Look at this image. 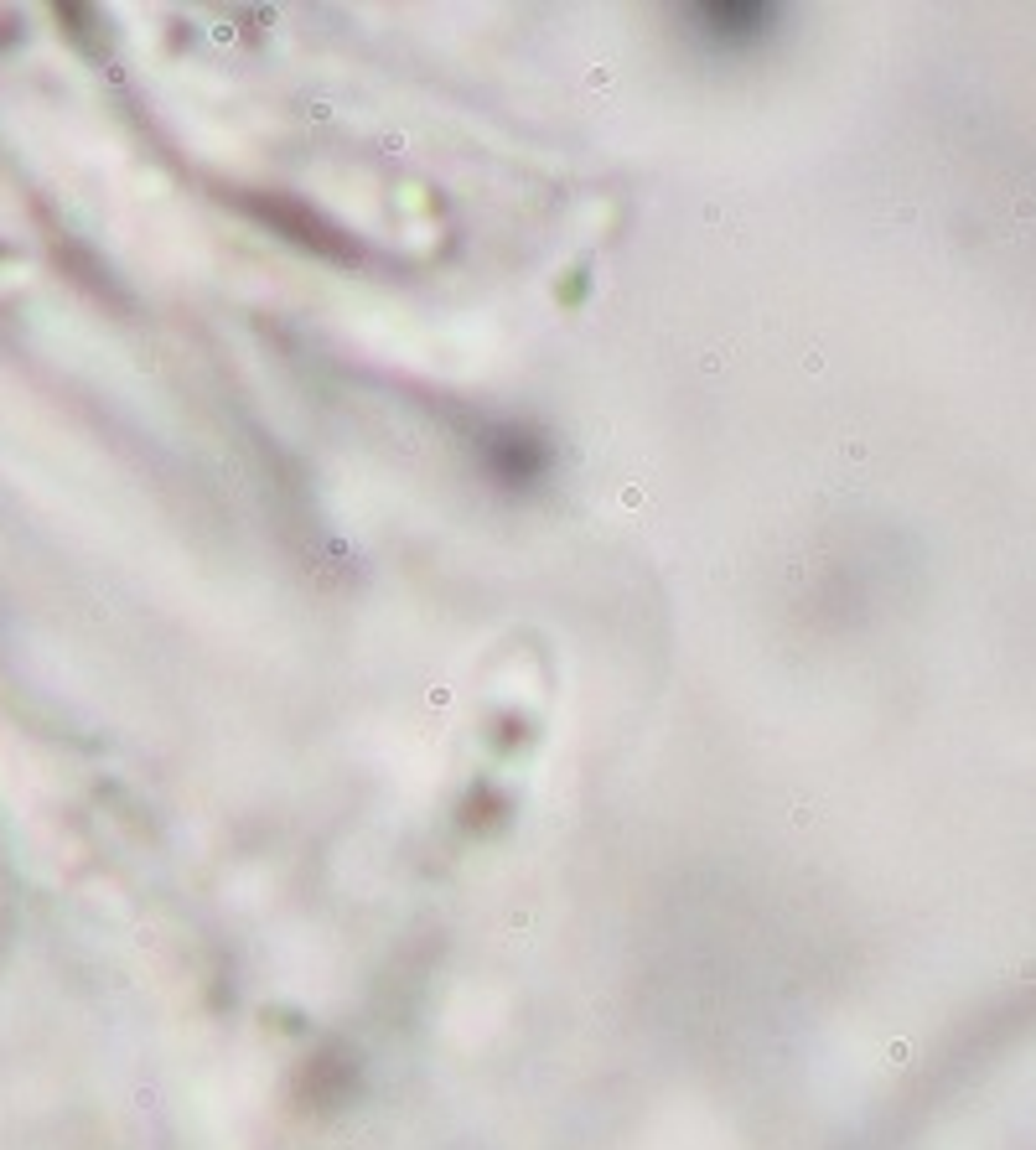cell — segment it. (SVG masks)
Wrapping results in <instances>:
<instances>
[{
    "instance_id": "obj_1",
    "label": "cell",
    "mask_w": 1036,
    "mask_h": 1150,
    "mask_svg": "<svg viewBox=\"0 0 1036 1150\" xmlns=\"http://www.w3.org/2000/svg\"><path fill=\"white\" fill-rule=\"evenodd\" d=\"M772 16H777L772 6H700L695 22L710 42L736 47V42H762L772 31Z\"/></svg>"
},
{
    "instance_id": "obj_2",
    "label": "cell",
    "mask_w": 1036,
    "mask_h": 1150,
    "mask_svg": "<svg viewBox=\"0 0 1036 1150\" xmlns=\"http://www.w3.org/2000/svg\"><path fill=\"white\" fill-rule=\"evenodd\" d=\"M487 456H493V472L503 482H529L544 472V446L534 436H523V431H503L493 446H487Z\"/></svg>"
}]
</instances>
